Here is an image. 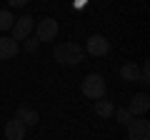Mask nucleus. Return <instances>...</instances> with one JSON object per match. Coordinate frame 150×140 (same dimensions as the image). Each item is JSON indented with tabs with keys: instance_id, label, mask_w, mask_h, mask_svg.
<instances>
[{
	"instance_id": "1",
	"label": "nucleus",
	"mask_w": 150,
	"mask_h": 140,
	"mask_svg": "<svg viewBox=\"0 0 150 140\" xmlns=\"http://www.w3.org/2000/svg\"><path fill=\"white\" fill-rule=\"evenodd\" d=\"M53 58H55V63H58V65L75 68V65H80L83 60H85V50H83V45L65 40V43H58V45H55Z\"/></svg>"
},
{
	"instance_id": "2",
	"label": "nucleus",
	"mask_w": 150,
	"mask_h": 140,
	"mask_svg": "<svg viewBox=\"0 0 150 140\" xmlns=\"http://www.w3.org/2000/svg\"><path fill=\"white\" fill-rule=\"evenodd\" d=\"M83 95L88 98V100H103V95H105V80H103V75H98V73H90V75L83 78V85H80Z\"/></svg>"
},
{
	"instance_id": "3",
	"label": "nucleus",
	"mask_w": 150,
	"mask_h": 140,
	"mask_svg": "<svg viewBox=\"0 0 150 140\" xmlns=\"http://www.w3.org/2000/svg\"><path fill=\"white\" fill-rule=\"evenodd\" d=\"M58 20L55 18H43V20H38L35 25V38L40 40V43H55V38H58Z\"/></svg>"
},
{
	"instance_id": "4",
	"label": "nucleus",
	"mask_w": 150,
	"mask_h": 140,
	"mask_svg": "<svg viewBox=\"0 0 150 140\" xmlns=\"http://www.w3.org/2000/svg\"><path fill=\"white\" fill-rule=\"evenodd\" d=\"M85 55H93V58H103V55L110 53V40L105 35H90L85 40Z\"/></svg>"
},
{
	"instance_id": "5",
	"label": "nucleus",
	"mask_w": 150,
	"mask_h": 140,
	"mask_svg": "<svg viewBox=\"0 0 150 140\" xmlns=\"http://www.w3.org/2000/svg\"><path fill=\"white\" fill-rule=\"evenodd\" d=\"M125 128H128V140H150V120L133 118Z\"/></svg>"
},
{
	"instance_id": "6",
	"label": "nucleus",
	"mask_w": 150,
	"mask_h": 140,
	"mask_svg": "<svg viewBox=\"0 0 150 140\" xmlns=\"http://www.w3.org/2000/svg\"><path fill=\"white\" fill-rule=\"evenodd\" d=\"M10 30H13V40H15V43L18 40H25L28 35L35 30V20H33L30 15H23V18H18V20L13 23Z\"/></svg>"
},
{
	"instance_id": "7",
	"label": "nucleus",
	"mask_w": 150,
	"mask_h": 140,
	"mask_svg": "<svg viewBox=\"0 0 150 140\" xmlns=\"http://www.w3.org/2000/svg\"><path fill=\"white\" fill-rule=\"evenodd\" d=\"M148 110H150V98H148V93H138V95L130 98V103H128V113L133 115V118H143Z\"/></svg>"
},
{
	"instance_id": "8",
	"label": "nucleus",
	"mask_w": 150,
	"mask_h": 140,
	"mask_svg": "<svg viewBox=\"0 0 150 140\" xmlns=\"http://www.w3.org/2000/svg\"><path fill=\"white\" fill-rule=\"evenodd\" d=\"M15 118L20 120L25 128H28V125H33V128H35V125L40 123V113H38L35 108H30V105H20V108L15 110Z\"/></svg>"
},
{
	"instance_id": "9",
	"label": "nucleus",
	"mask_w": 150,
	"mask_h": 140,
	"mask_svg": "<svg viewBox=\"0 0 150 140\" xmlns=\"http://www.w3.org/2000/svg\"><path fill=\"white\" fill-rule=\"evenodd\" d=\"M5 140H25V125L18 118L5 123Z\"/></svg>"
},
{
	"instance_id": "10",
	"label": "nucleus",
	"mask_w": 150,
	"mask_h": 140,
	"mask_svg": "<svg viewBox=\"0 0 150 140\" xmlns=\"http://www.w3.org/2000/svg\"><path fill=\"white\" fill-rule=\"evenodd\" d=\"M20 50V45L15 43L13 38H5V35H0V60H13Z\"/></svg>"
},
{
	"instance_id": "11",
	"label": "nucleus",
	"mask_w": 150,
	"mask_h": 140,
	"mask_svg": "<svg viewBox=\"0 0 150 140\" xmlns=\"http://www.w3.org/2000/svg\"><path fill=\"white\" fill-rule=\"evenodd\" d=\"M93 110H95L98 118L108 120V118H112V113H115V105H112V100H95L93 103Z\"/></svg>"
},
{
	"instance_id": "12",
	"label": "nucleus",
	"mask_w": 150,
	"mask_h": 140,
	"mask_svg": "<svg viewBox=\"0 0 150 140\" xmlns=\"http://www.w3.org/2000/svg\"><path fill=\"white\" fill-rule=\"evenodd\" d=\"M120 78H123L125 83H138V78H140V65H138V63H125L123 68H120Z\"/></svg>"
},
{
	"instance_id": "13",
	"label": "nucleus",
	"mask_w": 150,
	"mask_h": 140,
	"mask_svg": "<svg viewBox=\"0 0 150 140\" xmlns=\"http://www.w3.org/2000/svg\"><path fill=\"white\" fill-rule=\"evenodd\" d=\"M13 23H15V18L10 10H0V30H10Z\"/></svg>"
},
{
	"instance_id": "14",
	"label": "nucleus",
	"mask_w": 150,
	"mask_h": 140,
	"mask_svg": "<svg viewBox=\"0 0 150 140\" xmlns=\"http://www.w3.org/2000/svg\"><path fill=\"white\" fill-rule=\"evenodd\" d=\"M138 83H140L143 88H148V85H150V63H148V60L140 65V78H138Z\"/></svg>"
},
{
	"instance_id": "15",
	"label": "nucleus",
	"mask_w": 150,
	"mask_h": 140,
	"mask_svg": "<svg viewBox=\"0 0 150 140\" xmlns=\"http://www.w3.org/2000/svg\"><path fill=\"white\" fill-rule=\"evenodd\" d=\"M112 115H115V120H118L120 125H128L130 120H133V115L128 113V108H115V113H112Z\"/></svg>"
},
{
	"instance_id": "16",
	"label": "nucleus",
	"mask_w": 150,
	"mask_h": 140,
	"mask_svg": "<svg viewBox=\"0 0 150 140\" xmlns=\"http://www.w3.org/2000/svg\"><path fill=\"white\" fill-rule=\"evenodd\" d=\"M23 48H25V53H38V48H40V40L38 38H25V45H23Z\"/></svg>"
},
{
	"instance_id": "17",
	"label": "nucleus",
	"mask_w": 150,
	"mask_h": 140,
	"mask_svg": "<svg viewBox=\"0 0 150 140\" xmlns=\"http://www.w3.org/2000/svg\"><path fill=\"white\" fill-rule=\"evenodd\" d=\"M8 3H10L13 8H25L28 3H30V0H8Z\"/></svg>"
}]
</instances>
